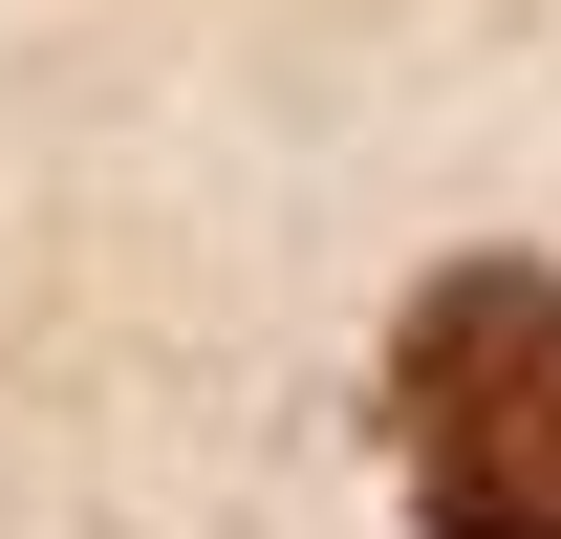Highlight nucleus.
<instances>
[{
  "mask_svg": "<svg viewBox=\"0 0 561 539\" xmlns=\"http://www.w3.org/2000/svg\"><path fill=\"white\" fill-rule=\"evenodd\" d=\"M389 432H411L432 539H561V280L540 260L432 280L389 345Z\"/></svg>",
  "mask_w": 561,
  "mask_h": 539,
  "instance_id": "f257e3e1",
  "label": "nucleus"
}]
</instances>
